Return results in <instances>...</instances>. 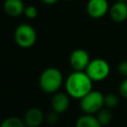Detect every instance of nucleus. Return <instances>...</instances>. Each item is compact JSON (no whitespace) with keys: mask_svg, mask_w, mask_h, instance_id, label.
<instances>
[{"mask_svg":"<svg viewBox=\"0 0 127 127\" xmlns=\"http://www.w3.org/2000/svg\"><path fill=\"white\" fill-rule=\"evenodd\" d=\"M65 90L69 97L81 99L92 90V80L83 71H73L65 80Z\"/></svg>","mask_w":127,"mask_h":127,"instance_id":"f257e3e1","label":"nucleus"},{"mask_svg":"<svg viewBox=\"0 0 127 127\" xmlns=\"http://www.w3.org/2000/svg\"><path fill=\"white\" fill-rule=\"evenodd\" d=\"M63 74L56 67L46 68L40 75L39 84L41 89L46 93H56L63 84Z\"/></svg>","mask_w":127,"mask_h":127,"instance_id":"f03ea898","label":"nucleus"},{"mask_svg":"<svg viewBox=\"0 0 127 127\" xmlns=\"http://www.w3.org/2000/svg\"><path fill=\"white\" fill-rule=\"evenodd\" d=\"M80 109L84 114H96L104 106V95L98 90H90L79 99Z\"/></svg>","mask_w":127,"mask_h":127,"instance_id":"7ed1b4c3","label":"nucleus"},{"mask_svg":"<svg viewBox=\"0 0 127 127\" xmlns=\"http://www.w3.org/2000/svg\"><path fill=\"white\" fill-rule=\"evenodd\" d=\"M14 39L19 47L27 49L31 48L36 43L37 34L32 26L28 24H21L14 32Z\"/></svg>","mask_w":127,"mask_h":127,"instance_id":"20e7f679","label":"nucleus"},{"mask_svg":"<svg viewBox=\"0 0 127 127\" xmlns=\"http://www.w3.org/2000/svg\"><path fill=\"white\" fill-rule=\"evenodd\" d=\"M85 72L92 81H101L108 76L110 66L105 60L94 59L89 62L85 68Z\"/></svg>","mask_w":127,"mask_h":127,"instance_id":"39448f33","label":"nucleus"},{"mask_svg":"<svg viewBox=\"0 0 127 127\" xmlns=\"http://www.w3.org/2000/svg\"><path fill=\"white\" fill-rule=\"evenodd\" d=\"M89 62V55L82 49H76L70 54L69 63L74 71H83Z\"/></svg>","mask_w":127,"mask_h":127,"instance_id":"423d86ee","label":"nucleus"},{"mask_svg":"<svg viewBox=\"0 0 127 127\" xmlns=\"http://www.w3.org/2000/svg\"><path fill=\"white\" fill-rule=\"evenodd\" d=\"M109 10L107 0H88L86 11L91 18H101Z\"/></svg>","mask_w":127,"mask_h":127,"instance_id":"0eeeda50","label":"nucleus"},{"mask_svg":"<svg viewBox=\"0 0 127 127\" xmlns=\"http://www.w3.org/2000/svg\"><path fill=\"white\" fill-rule=\"evenodd\" d=\"M51 105L53 111L59 114L64 113V111H66V109L69 106V95L65 92L57 91L56 93H54L52 97Z\"/></svg>","mask_w":127,"mask_h":127,"instance_id":"6e6552de","label":"nucleus"},{"mask_svg":"<svg viewBox=\"0 0 127 127\" xmlns=\"http://www.w3.org/2000/svg\"><path fill=\"white\" fill-rule=\"evenodd\" d=\"M44 119L43 111L38 107H32L26 111L23 120L26 127H39L42 125Z\"/></svg>","mask_w":127,"mask_h":127,"instance_id":"1a4fd4ad","label":"nucleus"},{"mask_svg":"<svg viewBox=\"0 0 127 127\" xmlns=\"http://www.w3.org/2000/svg\"><path fill=\"white\" fill-rule=\"evenodd\" d=\"M109 14L114 22L121 23L127 19V3L115 2L109 8Z\"/></svg>","mask_w":127,"mask_h":127,"instance_id":"9d476101","label":"nucleus"},{"mask_svg":"<svg viewBox=\"0 0 127 127\" xmlns=\"http://www.w3.org/2000/svg\"><path fill=\"white\" fill-rule=\"evenodd\" d=\"M25 5L22 0H5L4 11L11 17H18L24 13Z\"/></svg>","mask_w":127,"mask_h":127,"instance_id":"9b49d317","label":"nucleus"},{"mask_svg":"<svg viewBox=\"0 0 127 127\" xmlns=\"http://www.w3.org/2000/svg\"><path fill=\"white\" fill-rule=\"evenodd\" d=\"M75 127H102L95 115L83 114L79 116L75 122Z\"/></svg>","mask_w":127,"mask_h":127,"instance_id":"f8f14e48","label":"nucleus"},{"mask_svg":"<svg viewBox=\"0 0 127 127\" xmlns=\"http://www.w3.org/2000/svg\"><path fill=\"white\" fill-rule=\"evenodd\" d=\"M97 120L99 121V123L101 124V126H106L108 125L111 120H112V114L110 109L106 108V107H102L96 114H95Z\"/></svg>","mask_w":127,"mask_h":127,"instance_id":"ddd939ff","label":"nucleus"},{"mask_svg":"<svg viewBox=\"0 0 127 127\" xmlns=\"http://www.w3.org/2000/svg\"><path fill=\"white\" fill-rule=\"evenodd\" d=\"M0 127H26V125L24 123V120L15 116H11L5 118L1 122Z\"/></svg>","mask_w":127,"mask_h":127,"instance_id":"4468645a","label":"nucleus"},{"mask_svg":"<svg viewBox=\"0 0 127 127\" xmlns=\"http://www.w3.org/2000/svg\"><path fill=\"white\" fill-rule=\"evenodd\" d=\"M119 104V97L114 93H108L104 95V106L108 109L117 107Z\"/></svg>","mask_w":127,"mask_h":127,"instance_id":"2eb2a0df","label":"nucleus"},{"mask_svg":"<svg viewBox=\"0 0 127 127\" xmlns=\"http://www.w3.org/2000/svg\"><path fill=\"white\" fill-rule=\"evenodd\" d=\"M23 14H25V16L28 19H34L38 15V10L34 5H29V6L25 7V10H24Z\"/></svg>","mask_w":127,"mask_h":127,"instance_id":"dca6fc26","label":"nucleus"},{"mask_svg":"<svg viewBox=\"0 0 127 127\" xmlns=\"http://www.w3.org/2000/svg\"><path fill=\"white\" fill-rule=\"evenodd\" d=\"M59 113H57V112H55V111H52L51 113H49L48 115H47V118H46V120H47V122L50 124V125H55V124H57L58 123V121H59Z\"/></svg>","mask_w":127,"mask_h":127,"instance_id":"f3484780","label":"nucleus"},{"mask_svg":"<svg viewBox=\"0 0 127 127\" xmlns=\"http://www.w3.org/2000/svg\"><path fill=\"white\" fill-rule=\"evenodd\" d=\"M119 93L122 97L127 99V77L121 81L119 85Z\"/></svg>","mask_w":127,"mask_h":127,"instance_id":"a211bd4d","label":"nucleus"},{"mask_svg":"<svg viewBox=\"0 0 127 127\" xmlns=\"http://www.w3.org/2000/svg\"><path fill=\"white\" fill-rule=\"evenodd\" d=\"M118 71L122 76L127 77V61H123L118 65Z\"/></svg>","mask_w":127,"mask_h":127,"instance_id":"6ab92c4d","label":"nucleus"},{"mask_svg":"<svg viewBox=\"0 0 127 127\" xmlns=\"http://www.w3.org/2000/svg\"><path fill=\"white\" fill-rule=\"evenodd\" d=\"M43 3L47 4V5H52V4H55L58 2V0H42Z\"/></svg>","mask_w":127,"mask_h":127,"instance_id":"aec40b11","label":"nucleus"},{"mask_svg":"<svg viewBox=\"0 0 127 127\" xmlns=\"http://www.w3.org/2000/svg\"><path fill=\"white\" fill-rule=\"evenodd\" d=\"M116 2H127V0H116Z\"/></svg>","mask_w":127,"mask_h":127,"instance_id":"412c9836","label":"nucleus"},{"mask_svg":"<svg viewBox=\"0 0 127 127\" xmlns=\"http://www.w3.org/2000/svg\"><path fill=\"white\" fill-rule=\"evenodd\" d=\"M66 1H74V0H66Z\"/></svg>","mask_w":127,"mask_h":127,"instance_id":"4be33fe9","label":"nucleus"},{"mask_svg":"<svg viewBox=\"0 0 127 127\" xmlns=\"http://www.w3.org/2000/svg\"><path fill=\"white\" fill-rule=\"evenodd\" d=\"M126 3H127V2H126Z\"/></svg>","mask_w":127,"mask_h":127,"instance_id":"5701e85b","label":"nucleus"}]
</instances>
